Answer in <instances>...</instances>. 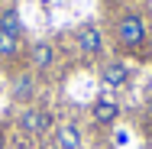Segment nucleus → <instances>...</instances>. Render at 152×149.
<instances>
[{"label":"nucleus","instance_id":"1","mask_svg":"<svg viewBox=\"0 0 152 149\" xmlns=\"http://www.w3.org/2000/svg\"><path fill=\"white\" fill-rule=\"evenodd\" d=\"M117 42H120L123 49H139L142 42H146V23H142V16L139 13H123L120 23H117Z\"/></svg>","mask_w":152,"mask_h":149},{"label":"nucleus","instance_id":"2","mask_svg":"<svg viewBox=\"0 0 152 149\" xmlns=\"http://www.w3.org/2000/svg\"><path fill=\"white\" fill-rule=\"evenodd\" d=\"M16 123H20V130H23L26 136H42V133H49V126H52V114H49V110H42V107L26 104V107L20 110Z\"/></svg>","mask_w":152,"mask_h":149},{"label":"nucleus","instance_id":"3","mask_svg":"<svg viewBox=\"0 0 152 149\" xmlns=\"http://www.w3.org/2000/svg\"><path fill=\"white\" fill-rule=\"evenodd\" d=\"M129 81V65L120 59H110L100 65V84H107V88H123Z\"/></svg>","mask_w":152,"mask_h":149},{"label":"nucleus","instance_id":"4","mask_svg":"<svg viewBox=\"0 0 152 149\" xmlns=\"http://www.w3.org/2000/svg\"><path fill=\"white\" fill-rule=\"evenodd\" d=\"M10 97L20 101V104H29L36 97V75L32 71H16L13 81H10Z\"/></svg>","mask_w":152,"mask_h":149},{"label":"nucleus","instance_id":"5","mask_svg":"<svg viewBox=\"0 0 152 149\" xmlns=\"http://www.w3.org/2000/svg\"><path fill=\"white\" fill-rule=\"evenodd\" d=\"M78 49L84 55H100L104 52V32L97 29V26H91V23L78 26Z\"/></svg>","mask_w":152,"mask_h":149},{"label":"nucleus","instance_id":"6","mask_svg":"<svg viewBox=\"0 0 152 149\" xmlns=\"http://www.w3.org/2000/svg\"><path fill=\"white\" fill-rule=\"evenodd\" d=\"M29 62H32V68H36V71L52 68V65H55V49H52V42H32Z\"/></svg>","mask_w":152,"mask_h":149},{"label":"nucleus","instance_id":"7","mask_svg":"<svg viewBox=\"0 0 152 149\" xmlns=\"http://www.w3.org/2000/svg\"><path fill=\"white\" fill-rule=\"evenodd\" d=\"M91 117L97 123H113V120L120 117V107H117V101H110V97H97L91 107Z\"/></svg>","mask_w":152,"mask_h":149},{"label":"nucleus","instance_id":"8","mask_svg":"<svg viewBox=\"0 0 152 149\" xmlns=\"http://www.w3.org/2000/svg\"><path fill=\"white\" fill-rule=\"evenodd\" d=\"M55 146L58 149H81V130L78 123H61L55 133Z\"/></svg>","mask_w":152,"mask_h":149},{"label":"nucleus","instance_id":"9","mask_svg":"<svg viewBox=\"0 0 152 149\" xmlns=\"http://www.w3.org/2000/svg\"><path fill=\"white\" fill-rule=\"evenodd\" d=\"M0 29L10 32V36H23V20H20V10L16 7H7V10H0Z\"/></svg>","mask_w":152,"mask_h":149},{"label":"nucleus","instance_id":"10","mask_svg":"<svg viewBox=\"0 0 152 149\" xmlns=\"http://www.w3.org/2000/svg\"><path fill=\"white\" fill-rule=\"evenodd\" d=\"M20 55V39L0 29V62H13Z\"/></svg>","mask_w":152,"mask_h":149},{"label":"nucleus","instance_id":"11","mask_svg":"<svg viewBox=\"0 0 152 149\" xmlns=\"http://www.w3.org/2000/svg\"><path fill=\"white\" fill-rule=\"evenodd\" d=\"M0 149H7V139H3V136H0Z\"/></svg>","mask_w":152,"mask_h":149}]
</instances>
